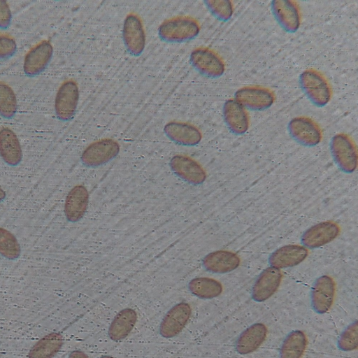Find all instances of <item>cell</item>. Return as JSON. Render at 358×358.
<instances>
[{
  "instance_id": "18",
  "label": "cell",
  "mask_w": 358,
  "mask_h": 358,
  "mask_svg": "<svg viewBox=\"0 0 358 358\" xmlns=\"http://www.w3.org/2000/svg\"><path fill=\"white\" fill-rule=\"evenodd\" d=\"M306 248L300 245H287L276 249L268 259L271 266L280 269L293 267L303 262L308 257Z\"/></svg>"
},
{
  "instance_id": "4",
  "label": "cell",
  "mask_w": 358,
  "mask_h": 358,
  "mask_svg": "<svg viewBox=\"0 0 358 358\" xmlns=\"http://www.w3.org/2000/svg\"><path fill=\"white\" fill-rule=\"evenodd\" d=\"M192 66L201 75L215 79L221 77L225 71L222 59L213 50L207 48H197L190 54Z\"/></svg>"
},
{
  "instance_id": "9",
  "label": "cell",
  "mask_w": 358,
  "mask_h": 358,
  "mask_svg": "<svg viewBox=\"0 0 358 358\" xmlns=\"http://www.w3.org/2000/svg\"><path fill=\"white\" fill-rule=\"evenodd\" d=\"M192 313L189 303L180 302L166 313L159 328V334L164 338H173L178 335L188 322Z\"/></svg>"
},
{
  "instance_id": "22",
  "label": "cell",
  "mask_w": 358,
  "mask_h": 358,
  "mask_svg": "<svg viewBox=\"0 0 358 358\" xmlns=\"http://www.w3.org/2000/svg\"><path fill=\"white\" fill-rule=\"evenodd\" d=\"M268 334L267 327L262 323H255L244 330L236 341L235 348L241 355L255 352L265 341Z\"/></svg>"
},
{
  "instance_id": "10",
  "label": "cell",
  "mask_w": 358,
  "mask_h": 358,
  "mask_svg": "<svg viewBox=\"0 0 358 358\" xmlns=\"http://www.w3.org/2000/svg\"><path fill=\"white\" fill-rule=\"evenodd\" d=\"M123 41L129 53L138 57L142 54L145 45V35L140 17L134 14L127 15L122 29Z\"/></svg>"
},
{
  "instance_id": "17",
  "label": "cell",
  "mask_w": 358,
  "mask_h": 358,
  "mask_svg": "<svg viewBox=\"0 0 358 358\" xmlns=\"http://www.w3.org/2000/svg\"><path fill=\"white\" fill-rule=\"evenodd\" d=\"M224 121L235 135H243L249 129V117L245 108L234 99L227 100L222 108Z\"/></svg>"
},
{
  "instance_id": "27",
  "label": "cell",
  "mask_w": 358,
  "mask_h": 358,
  "mask_svg": "<svg viewBox=\"0 0 358 358\" xmlns=\"http://www.w3.org/2000/svg\"><path fill=\"white\" fill-rule=\"evenodd\" d=\"M63 344V338L58 333L50 334L38 341L31 349L29 358H52Z\"/></svg>"
},
{
  "instance_id": "11",
  "label": "cell",
  "mask_w": 358,
  "mask_h": 358,
  "mask_svg": "<svg viewBox=\"0 0 358 358\" xmlns=\"http://www.w3.org/2000/svg\"><path fill=\"white\" fill-rule=\"evenodd\" d=\"M336 292V283L327 275L318 277L314 282L310 301L313 310L318 314L326 313L331 307Z\"/></svg>"
},
{
  "instance_id": "8",
  "label": "cell",
  "mask_w": 358,
  "mask_h": 358,
  "mask_svg": "<svg viewBox=\"0 0 358 358\" xmlns=\"http://www.w3.org/2000/svg\"><path fill=\"white\" fill-rule=\"evenodd\" d=\"M79 100V90L76 82L67 80L59 87L55 100V111L58 119L69 121L74 115Z\"/></svg>"
},
{
  "instance_id": "15",
  "label": "cell",
  "mask_w": 358,
  "mask_h": 358,
  "mask_svg": "<svg viewBox=\"0 0 358 358\" xmlns=\"http://www.w3.org/2000/svg\"><path fill=\"white\" fill-rule=\"evenodd\" d=\"M282 278V272L278 268L269 266L263 270L252 287V299L257 302L268 299L278 289Z\"/></svg>"
},
{
  "instance_id": "20",
  "label": "cell",
  "mask_w": 358,
  "mask_h": 358,
  "mask_svg": "<svg viewBox=\"0 0 358 358\" xmlns=\"http://www.w3.org/2000/svg\"><path fill=\"white\" fill-rule=\"evenodd\" d=\"M241 259L237 254L227 250H217L204 257L202 264L206 270L215 273H226L237 268Z\"/></svg>"
},
{
  "instance_id": "36",
  "label": "cell",
  "mask_w": 358,
  "mask_h": 358,
  "mask_svg": "<svg viewBox=\"0 0 358 358\" xmlns=\"http://www.w3.org/2000/svg\"><path fill=\"white\" fill-rule=\"evenodd\" d=\"M100 358H115V357H110V356L105 355V356L101 357Z\"/></svg>"
},
{
  "instance_id": "6",
  "label": "cell",
  "mask_w": 358,
  "mask_h": 358,
  "mask_svg": "<svg viewBox=\"0 0 358 358\" xmlns=\"http://www.w3.org/2000/svg\"><path fill=\"white\" fill-rule=\"evenodd\" d=\"M234 99L245 108L262 111L268 109L273 105L275 95L268 88L250 85L237 90L234 94Z\"/></svg>"
},
{
  "instance_id": "13",
  "label": "cell",
  "mask_w": 358,
  "mask_h": 358,
  "mask_svg": "<svg viewBox=\"0 0 358 358\" xmlns=\"http://www.w3.org/2000/svg\"><path fill=\"white\" fill-rule=\"evenodd\" d=\"M272 14L286 32H296L301 24V15L296 1L290 0H274L271 3Z\"/></svg>"
},
{
  "instance_id": "16",
  "label": "cell",
  "mask_w": 358,
  "mask_h": 358,
  "mask_svg": "<svg viewBox=\"0 0 358 358\" xmlns=\"http://www.w3.org/2000/svg\"><path fill=\"white\" fill-rule=\"evenodd\" d=\"M53 54V48L48 41H42L26 55L23 70L26 75L35 76L41 73L49 64Z\"/></svg>"
},
{
  "instance_id": "32",
  "label": "cell",
  "mask_w": 358,
  "mask_h": 358,
  "mask_svg": "<svg viewBox=\"0 0 358 358\" xmlns=\"http://www.w3.org/2000/svg\"><path fill=\"white\" fill-rule=\"evenodd\" d=\"M17 50L15 39L10 35L0 34V59L12 57Z\"/></svg>"
},
{
  "instance_id": "5",
  "label": "cell",
  "mask_w": 358,
  "mask_h": 358,
  "mask_svg": "<svg viewBox=\"0 0 358 358\" xmlns=\"http://www.w3.org/2000/svg\"><path fill=\"white\" fill-rule=\"evenodd\" d=\"M290 136L298 143L305 147H314L322 138L319 125L312 119L299 116L292 118L287 125Z\"/></svg>"
},
{
  "instance_id": "1",
  "label": "cell",
  "mask_w": 358,
  "mask_h": 358,
  "mask_svg": "<svg viewBox=\"0 0 358 358\" xmlns=\"http://www.w3.org/2000/svg\"><path fill=\"white\" fill-rule=\"evenodd\" d=\"M299 84L303 92L314 106L322 108L331 99V89L326 78L319 71L310 69L299 76Z\"/></svg>"
},
{
  "instance_id": "30",
  "label": "cell",
  "mask_w": 358,
  "mask_h": 358,
  "mask_svg": "<svg viewBox=\"0 0 358 358\" xmlns=\"http://www.w3.org/2000/svg\"><path fill=\"white\" fill-rule=\"evenodd\" d=\"M204 3L211 14L222 22H227L232 17L234 7L231 1L207 0Z\"/></svg>"
},
{
  "instance_id": "19",
  "label": "cell",
  "mask_w": 358,
  "mask_h": 358,
  "mask_svg": "<svg viewBox=\"0 0 358 358\" xmlns=\"http://www.w3.org/2000/svg\"><path fill=\"white\" fill-rule=\"evenodd\" d=\"M164 131L170 140L182 145H196L202 139L200 130L189 123L170 122L164 126Z\"/></svg>"
},
{
  "instance_id": "14",
  "label": "cell",
  "mask_w": 358,
  "mask_h": 358,
  "mask_svg": "<svg viewBox=\"0 0 358 358\" xmlns=\"http://www.w3.org/2000/svg\"><path fill=\"white\" fill-rule=\"evenodd\" d=\"M170 167L176 176L192 185H201L206 179V173L203 167L188 156H173L170 160Z\"/></svg>"
},
{
  "instance_id": "3",
  "label": "cell",
  "mask_w": 358,
  "mask_h": 358,
  "mask_svg": "<svg viewBox=\"0 0 358 358\" xmlns=\"http://www.w3.org/2000/svg\"><path fill=\"white\" fill-rule=\"evenodd\" d=\"M329 148L335 163L343 172L352 173L357 169V148L349 136L343 133L334 135Z\"/></svg>"
},
{
  "instance_id": "33",
  "label": "cell",
  "mask_w": 358,
  "mask_h": 358,
  "mask_svg": "<svg viewBox=\"0 0 358 358\" xmlns=\"http://www.w3.org/2000/svg\"><path fill=\"white\" fill-rule=\"evenodd\" d=\"M12 14L6 1L0 0V28H8L11 22Z\"/></svg>"
},
{
  "instance_id": "29",
  "label": "cell",
  "mask_w": 358,
  "mask_h": 358,
  "mask_svg": "<svg viewBox=\"0 0 358 358\" xmlns=\"http://www.w3.org/2000/svg\"><path fill=\"white\" fill-rule=\"evenodd\" d=\"M21 254V248L16 237L9 231L0 227V255L14 260Z\"/></svg>"
},
{
  "instance_id": "23",
  "label": "cell",
  "mask_w": 358,
  "mask_h": 358,
  "mask_svg": "<svg viewBox=\"0 0 358 358\" xmlns=\"http://www.w3.org/2000/svg\"><path fill=\"white\" fill-rule=\"evenodd\" d=\"M0 155L9 166L19 165L22 160V150L15 133L8 127L0 130Z\"/></svg>"
},
{
  "instance_id": "12",
  "label": "cell",
  "mask_w": 358,
  "mask_h": 358,
  "mask_svg": "<svg viewBox=\"0 0 358 358\" xmlns=\"http://www.w3.org/2000/svg\"><path fill=\"white\" fill-rule=\"evenodd\" d=\"M340 231V227L336 222H322L306 230L301 236V242L306 248H318L334 241Z\"/></svg>"
},
{
  "instance_id": "21",
  "label": "cell",
  "mask_w": 358,
  "mask_h": 358,
  "mask_svg": "<svg viewBox=\"0 0 358 358\" xmlns=\"http://www.w3.org/2000/svg\"><path fill=\"white\" fill-rule=\"evenodd\" d=\"M89 201L87 189L83 185L73 187L68 193L64 203V214L68 221L76 222L85 215Z\"/></svg>"
},
{
  "instance_id": "7",
  "label": "cell",
  "mask_w": 358,
  "mask_h": 358,
  "mask_svg": "<svg viewBox=\"0 0 358 358\" xmlns=\"http://www.w3.org/2000/svg\"><path fill=\"white\" fill-rule=\"evenodd\" d=\"M118 143L110 138L95 141L81 155L82 163L89 167L101 166L114 159L120 152Z\"/></svg>"
},
{
  "instance_id": "31",
  "label": "cell",
  "mask_w": 358,
  "mask_h": 358,
  "mask_svg": "<svg viewBox=\"0 0 358 358\" xmlns=\"http://www.w3.org/2000/svg\"><path fill=\"white\" fill-rule=\"evenodd\" d=\"M338 347L343 351H352L358 345V323L357 321L350 324L341 334L338 340Z\"/></svg>"
},
{
  "instance_id": "24",
  "label": "cell",
  "mask_w": 358,
  "mask_h": 358,
  "mask_svg": "<svg viewBox=\"0 0 358 358\" xmlns=\"http://www.w3.org/2000/svg\"><path fill=\"white\" fill-rule=\"evenodd\" d=\"M137 321V314L130 308H124L115 316L108 327V336L117 341L125 338L132 331Z\"/></svg>"
},
{
  "instance_id": "25",
  "label": "cell",
  "mask_w": 358,
  "mask_h": 358,
  "mask_svg": "<svg viewBox=\"0 0 358 358\" xmlns=\"http://www.w3.org/2000/svg\"><path fill=\"white\" fill-rule=\"evenodd\" d=\"M189 292L196 297L210 299L221 294L222 285L215 279L208 277H197L188 283Z\"/></svg>"
},
{
  "instance_id": "28",
  "label": "cell",
  "mask_w": 358,
  "mask_h": 358,
  "mask_svg": "<svg viewBox=\"0 0 358 358\" xmlns=\"http://www.w3.org/2000/svg\"><path fill=\"white\" fill-rule=\"evenodd\" d=\"M17 98L13 89L0 82V115L4 118H12L17 112Z\"/></svg>"
},
{
  "instance_id": "26",
  "label": "cell",
  "mask_w": 358,
  "mask_h": 358,
  "mask_svg": "<svg viewBox=\"0 0 358 358\" xmlns=\"http://www.w3.org/2000/svg\"><path fill=\"white\" fill-rule=\"evenodd\" d=\"M306 345V334L301 330H294L283 341L280 350V358H301Z\"/></svg>"
},
{
  "instance_id": "34",
  "label": "cell",
  "mask_w": 358,
  "mask_h": 358,
  "mask_svg": "<svg viewBox=\"0 0 358 358\" xmlns=\"http://www.w3.org/2000/svg\"><path fill=\"white\" fill-rule=\"evenodd\" d=\"M69 358H89V357L80 350H74L70 353Z\"/></svg>"
},
{
  "instance_id": "2",
  "label": "cell",
  "mask_w": 358,
  "mask_h": 358,
  "mask_svg": "<svg viewBox=\"0 0 358 358\" xmlns=\"http://www.w3.org/2000/svg\"><path fill=\"white\" fill-rule=\"evenodd\" d=\"M200 31L198 22L190 17L180 16L163 22L159 27L160 38L169 43H181L196 38Z\"/></svg>"
},
{
  "instance_id": "35",
  "label": "cell",
  "mask_w": 358,
  "mask_h": 358,
  "mask_svg": "<svg viewBox=\"0 0 358 358\" xmlns=\"http://www.w3.org/2000/svg\"><path fill=\"white\" fill-rule=\"evenodd\" d=\"M6 198V192L0 187V203Z\"/></svg>"
}]
</instances>
